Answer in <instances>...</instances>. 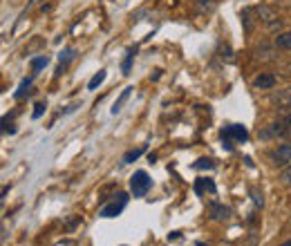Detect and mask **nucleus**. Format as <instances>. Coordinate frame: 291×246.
Segmentation results:
<instances>
[{
    "instance_id": "1",
    "label": "nucleus",
    "mask_w": 291,
    "mask_h": 246,
    "mask_svg": "<svg viewBox=\"0 0 291 246\" xmlns=\"http://www.w3.org/2000/svg\"><path fill=\"white\" fill-rule=\"evenodd\" d=\"M150 188H152V179L146 170H137L135 175L130 177V192L135 197H146Z\"/></svg>"
},
{
    "instance_id": "2",
    "label": "nucleus",
    "mask_w": 291,
    "mask_h": 246,
    "mask_svg": "<svg viewBox=\"0 0 291 246\" xmlns=\"http://www.w3.org/2000/svg\"><path fill=\"white\" fill-rule=\"evenodd\" d=\"M128 204V195L126 192H117V199L110 201V204L101 206V210H99V217H103V219H112V217H119L123 213V208H126Z\"/></svg>"
},
{
    "instance_id": "3",
    "label": "nucleus",
    "mask_w": 291,
    "mask_h": 246,
    "mask_svg": "<svg viewBox=\"0 0 291 246\" xmlns=\"http://www.w3.org/2000/svg\"><path fill=\"white\" fill-rule=\"evenodd\" d=\"M222 137L231 139L233 143H244L246 139H249V130H246L244 125H240V123H228L226 128L222 130Z\"/></svg>"
},
{
    "instance_id": "4",
    "label": "nucleus",
    "mask_w": 291,
    "mask_h": 246,
    "mask_svg": "<svg viewBox=\"0 0 291 246\" xmlns=\"http://www.w3.org/2000/svg\"><path fill=\"white\" fill-rule=\"evenodd\" d=\"M271 161L275 166H289L291 163V143H282L278 146L273 152H271Z\"/></svg>"
},
{
    "instance_id": "5",
    "label": "nucleus",
    "mask_w": 291,
    "mask_h": 246,
    "mask_svg": "<svg viewBox=\"0 0 291 246\" xmlns=\"http://www.w3.org/2000/svg\"><path fill=\"white\" fill-rule=\"evenodd\" d=\"M278 83V76L271 74V72H260L253 79V88L255 90H273Z\"/></svg>"
},
{
    "instance_id": "6",
    "label": "nucleus",
    "mask_w": 291,
    "mask_h": 246,
    "mask_svg": "<svg viewBox=\"0 0 291 246\" xmlns=\"http://www.w3.org/2000/svg\"><path fill=\"white\" fill-rule=\"evenodd\" d=\"M228 215H231V208L224 204H219V201H211L208 204V217H211L213 221H224L228 219Z\"/></svg>"
},
{
    "instance_id": "7",
    "label": "nucleus",
    "mask_w": 291,
    "mask_h": 246,
    "mask_svg": "<svg viewBox=\"0 0 291 246\" xmlns=\"http://www.w3.org/2000/svg\"><path fill=\"white\" fill-rule=\"evenodd\" d=\"M255 16H257V21H262L266 27H269V25H273V23H278V21H280V18H278V14H275L271 7H266V5H260V7H255Z\"/></svg>"
},
{
    "instance_id": "8",
    "label": "nucleus",
    "mask_w": 291,
    "mask_h": 246,
    "mask_svg": "<svg viewBox=\"0 0 291 246\" xmlns=\"http://www.w3.org/2000/svg\"><path fill=\"white\" fill-rule=\"evenodd\" d=\"M273 105L278 110H291V88L280 90V92L273 96Z\"/></svg>"
},
{
    "instance_id": "9",
    "label": "nucleus",
    "mask_w": 291,
    "mask_h": 246,
    "mask_svg": "<svg viewBox=\"0 0 291 246\" xmlns=\"http://www.w3.org/2000/svg\"><path fill=\"white\" fill-rule=\"evenodd\" d=\"M195 192L197 195H204V192H211V195H215L217 192V186L213 179H208V177H202V179L195 181Z\"/></svg>"
},
{
    "instance_id": "10",
    "label": "nucleus",
    "mask_w": 291,
    "mask_h": 246,
    "mask_svg": "<svg viewBox=\"0 0 291 246\" xmlns=\"http://www.w3.org/2000/svg\"><path fill=\"white\" fill-rule=\"evenodd\" d=\"M275 47L278 50H284V52H289L291 50V32H280L278 36H275Z\"/></svg>"
},
{
    "instance_id": "11",
    "label": "nucleus",
    "mask_w": 291,
    "mask_h": 246,
    "mask_svg": "<svg viewBox=\"0 0 291 246\" xmlns=\"http://www.w3.org/2000/svg\"><path fill=\"white\" fill-rule=\"evenodd\" d=\"M74 59H76V50H65V52H61V54H59L61 67H59V72H56V74H61V72L65 70V65H68V63H72Z\"/></svg>"
},
{
    "instance_id": "12",
    "label": "nucleus",
    "mask_w": 291,
    "mask_h": 246,
    "mask_svg": "<svg viewBox=\"0 0 291 246\" xmlns=\"http://www.w3.org/2000/svg\"><path fill=\"white\" fill-rule=\"evenodd\" d=\"M144 152H146V146H141V148H132V150H128L126 154H123L121 163H132V161H137V159H139Z\"/></svg>"
},
{
    "instance_id": "13",
    "label": "nucleus",
    "mask_w": 291,
    "mask_h": 246,
    "mask_svg": "<svg viewBox=\"0 0 291 246\" xmlns=\"http://www.w3.org/2000/svg\"><path fill=\"white\" fill-rule=\"evenodd\" d=\"M255 56H257L260 61H275V59H278V56L273 54V50H271V47H266V45L257 47V50H255Z\"/></svg>"
},
{
    "instance_id": "14",
    "label": "nucleus",
    "mask_w": 291,
    "mask_h": 246,
    "mask_svg": "<svg viewBox=\"0 0 291 246\" xmlns=\"http://www.w3.org/2000/svg\"><path fill=\"white\" fill-rule=\"evenodd\" d=\"M130 92H132V88H126V90H123L121 96H119V99L114 101V105H112V114H119V112H121L123 103H126V101H128V96H130Z\"/></svg>"
},
{
    "instance_id": "15",
    "label": "nucleus",
    "mask_w": 291,
    "mask_h": 246,
    "mask_svg": "<svg viewBox=\"0 0 291 246\" xmlns=\"http://www.w3.org/2000/svg\"><path fill=\"white\" fill-rule=\"evenodd\" d=\"M32 81H34V76H27V79H23V81H21V85H18V90L14 92V99H23L27 90L32 88Z\"/></svg>"
},
{
    "instance_id": "16",
    "label": "nucleus",
    "mask_w": 291,
    "mask_h": 246,
    "mask_svg": "<svg viewBox=\"0 0 291 246\" xmlns=\"http://www.w3.org/2000/svg\"><path fill=\"white\" fill-rule=\"evenodd\" d=\"M135 54H137V47H130V50H128V56L121 63V72H123V74H130V67H132V61H135Z\"/></svg>"
},
{
    "instance_id": "17",
    "label": "nucleus",
    "mask_w": 291,
    "mask_h": 246,
    "mask_svg": "<svg viewBox=\"0 0 291 246\" xmlns=\"http://www.w3.org/2000/svg\"><path fill=\"white\" fill-rule=\"evenodd\" d=\"M106 76H108V74H106V70H99L97 74H94L92 79H90V83H88V90H97L99 85H101L103 81H106Z\"/></svg>"
},
{
    "instance_id": "18",
    "label": "nucleus",
    "mask_w": 291,
    "mask_h": 246,
    "mask_svg": "<svg viewBox=\"0 0 291 246\" xmlns=\"http://www.w3.org/2000/svg\"><path fill=\"white\" fill-rule=\"evenodd\" d=\"M47 63H50L47 56H36V59L30 61V65H32V70H34V74H36V72H41L43 67H47Z\"/></svg>"
},
{
    "instance_id": "19",
    "label": "nucleus",
    "mask_w": 291,
    "mask_h": 246,
    "mask_svg": "<svg viewBox=\"0 0 291 246\" xmlns=\"http://www.w3.org/2000/svg\"><path fill=\"white\" fill-rule=\"evenodd\" d=\"M193 168L195 170H202V168H208V170H211V168H215V161H213V159H197V161L193 163Z\"/></svg>"
},
{
    "instance_id": "20",
    "label": "nucleus",
    "mask_w": 291,
    "mask_h": 246,
    "mask_svg": "<svg viewBox=\"0 0 291 246\" xmlns=\"http://www.w3.org/2000/svg\"><path fill=\"white\" fill-rule=\"evenodd\" d=\"M240 16H242V25H244V32H251V27H253V25H251V9H242Z\"/></svg>"
},
{
    "instance_id": "21",
    "label": "nucleus",
    "mask_w": 291,
    "mask_h": 246,
    "mask_svg": "<svg viewBox=\"0 0 291 246\" xmlns=\"http://www.w3.org/2000/svg\"><path fill=\"white\" fill-rule=\"evenodd\" d=\"M280 181H282L284 186L291 188V163H289V166H284V170L280 172Z\"/></svg>"
},
{
    "instance_id": "22",
    "label": "nucleus",
    "mask_w": 291,
    "mask_h": 246,
    "mask_svg": "<svg viewBox=\"0 0 291 246\" xmlns=\"http://www.w3.org/2000/svg\"><path fill=\"white\" fill-rule=\"evenodd\" d=\"M45 108H47V103H36L34 105V112H32V119H41L43 117V112H45Z\"/></svg>"
},
{
    "instance_id": "23",
    "label": "nucleus",
    "mask_w": 291,
    "mask_h": 246,
    "mask_svg": "<svg viewBox=\"0 0 291 246\" xmlns=\"http://www.w3.org/2000/svg\"><path fill=\"white\" fill-rule=\"evenodd\" d=\"M251 197H253V204L262 208V204H264V199H262V192H257L255 188H251Z\"/></svg>"
},
{
    "instance_id": "24",
    "label": "nucleus",
    "mask_w": 291,
    "mask_h": 246,
    "mask_svg": "<svg viewBox=\"0 0 291 246\" xmlns=\"http://www.w3.org/2000/svg\"><path fill=\"white\" fill-rule=\"evenodd\" d=\"M3 123H5V128H3V132H5V134H7V132H9V134L16 132V128H14V125H7V121H3Z\"/></svg>"
},
{
    "instance_id": "25",
    "label": "nucleus",
    "mask_w": 291,
    "mask_h": 246,
    "mask_svg": "<svg viewBox=\"0 0 291 246\" xmlns=\"http://www.w3.org/2000/svg\"><path fill=\"white\" fill-rule=\"evenodd\" d=\"M76 108H81V105H79V103L70 105V108H65V110H63V114H72V112H74V110H76Z\"/></svg>"
},
{
    "instance_id": "26",
    "label": "nucleus",
    "mask_w": 291,
    "mask_h": 246,
    "mask_svg": "<svg viewBox=\"0 0 291 246\" xmlns=\"http://www.w3.org/2000/svg\"><path fill=\"white\" fill-rule=\"evenodd\" d=\"M282 123H284V125H287V128L291 130V112H289V114H284V119H282Z\"/></svg>"
},
{
    "instance_id": "27",
    "label": "nucleus",
    "mask_w": 291,
    "mask_h": 246,
    "mask_svg": "<svg viewBox=\"0 0 291 246\" xmlns=\"http://www.w3.org/2000/svg\"><path fill=\"white\" fill-rule=\"evenodd\" d=\"M280 246H291V239H287V242H284V244H280Z\"/></svg>"
},
{
    "instance_id": "28",
    "label": "nucleus",
    "mask_w": 291,
    "mask_h": 246,
    "mask_svg": "<svg viewBox=\"0 0 291 246\" xmlns=\"http://www.w3.org/2000/svg\"><path fill=\"white\" fill-rule=\"evenodd\" d=\"M195 246H208V244H204V242H197V244H195Z\"/></svg>"
}]
</instances>
